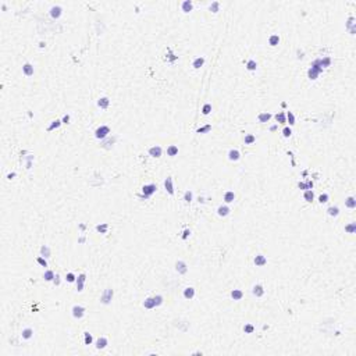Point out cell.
<instances>
[{
    "label": "cell",
    "mask_w": 356,
    "mask_h": 356,
    "mask_svg": "<svg viewBox=\"0 0 356 356\" xmlns=\"http://www.w3.org/2000/svg\"><path fill=\"white\" fill-rule=\"evenodd\" d=\"M156 191H157V187L154 184H146L142 187V195H139V198L148 199V198H150L152 195H154Z\"/></svg>",
    "instance_id": "1"
},
{
    "label": "cell",
    "mask_w": 356,
    "mask_h": 356,
    "mask_svg": "<svg viewBox=\"0 0 356 356\" xmlns=\"http://www.w3.org/2000/svg\"><path fill=\"white\" fill-rule=\"evenodd\" d=\"M109 134H110V127L107 125H100L96 128L95 131V138L96 139H100V141H103V139H106L109 136Z\"/></svg>",
    "instance_id": "2"
},
{
    "label": "cell",
    "mask_w": 356,
    "mask_h": 356,
    "mask_svg": "<svg viewBox=\"0 0 356 356\" xmlns=\"http://www.w3.org/2000/svg\"><path fill=\"white\" fill-rule=\"evenodd\" d=\"M113 296H114V291L111 288H107V289H104L102 296H100V302L103 305H110L111 301H113Z\"/></svg>",
    "instance_id": "3"
},
{
    "label": "cell",
    "mask_w": 356,
    "mask_h": 356,
    "mask_svg": "<svg viewBox=\"0 0 356 356\" xmlns=\"http://www.w3.org/2000/svg\"><path fill=\"white\" fill-rule=\"evenodd\" d=\"M85 312H86V309L84 306H81V305H75L73 307V316L75 319H82L85 316Z\"/></svg>",
    "instance_id": "4"
},
{
    "label": "cell",
    "mask_w": 356,
    "mask_h": 356,
    "mask_svg": "<svg viewBox=\"0 0 356 356\" xmlns=\"http://www.w3.org/2000/svg\"><path fill=\"white\" fill-rule=\"evenodd\" d=\"M85 281H86V274L85 273H82V274H79V276L77 277V281H75V284H77V291L78 292H82L84 291V284Z\"/></svg>",
    "instance_id": "5"
},
{
    "label": "cell",
    "mask_w": 356,
    "mask_h": 356,
    "mask_svg": "<svg viewBox=\"0 0 356 356\" xmlns=\"http://www.w3.org/2000/svg\"><path fill=\"white\" fill-rule=\"evenodd\" d=\"M253 263L256 264L257 267H263V266L267 264V257L264 256V255H256L255 259H253Z\"/></svg>",
    "instance_id": "6"
},
{
    "label": "cell",
    "mask_w": 356,
    "mask_h": 356,
    "mask_svg": "<svg viewBox=\"0 0 356 356\" xmlns=\"http://www.w3.org/2000/svg\"><path fill=\"white\" fill-rule=\"evenodd\" d=\"M164 189L167 191L169 195H174V185H172V178L167 177L164 180Z\"/></svg>",
    "instance_id": "7"
},
{
    "label": "cell",
    "mask_w": 356,
    "mask_h": 356,
    "mask_svg": "<svg viewBox=\"0 0 356 356\" xmlns=\"http://www.w3.org/2000/svg\"><path fill=\"white\" fill-rule=\"evenodd\" d=\"M230 211H231V209H230L228 205H221V206L217 207V214L220 216V217H226V216H228L230 214Z\"/></svg>",
    "instance_id": "8"
},
{
    "label": "cell",
    "mask_w": 356,
    "mask_h": 356,
    "mask_svg": "<svg viewBox=\"0 0 356 356\" xmlns=\"http://www.w3.org/2000/svg\"><path fill=\"white\" fill-rule=\"evenodd\" d=\"M161 153H163V150H161V148L159 145H154V146H152V148H149V154L152 157L159 159V157L161 156Z\"/></svg>",
    "instance_id": "9"
},
{
    "label": "cell",
    "mask_w": 356,
    "mask_h": 356,
    "mask_svg": "<svg viewBox=\"0 0 356 356\" xmlns=\"http://www.w3.org/2000/svg\"><path fill=\"white\" fill-rule=\"evenodd\" d=\"M107 345H109V341H107V338L106 337H99L95 342L96 349H104Z\"/></svg>",
    "instance_id": "10"
},
{
    "label": "cell",
    "mask_w": 356,
    "mask_h": 356,
    "mask_svg": "<svg viewBox=\"0 0 356 356\" xmlns=\"http://www.w3.org/2000/svg\"><path fill=\"white\" fill-rule=\"evenodd\" d=\"M241 159V153L238 149H230L228 150V160L231 161H238Z\"/></svg>",
    "instance_id": "11"
},
{
    "label": "cell",
    "mask_w": 356,
    "mask_h": 356,
    "mask_svg": "<svg viewBox=\"0 0 356 356\" xmlns=\"http://www.w3.org/2000/svg\"><path fill=\"white\" fill-rule=\"evenodd\" d=\"M175 270L180 274H185V273L188 271V266H187V263H185L184 260H178L175 263Z\"/></svg>",
    "instance_id": "12"
},
{
    "label": "cell",
    "mask_w": 356,
    "mask_h": 356,
    "mask_svg": "<svg viewBox=\"0 0 356 356\" xmlns=\"http://www.w3.org/2000/svg\"><path fill=\"white\" fill-rule=\"evenodd\" d=\"M252 294L256 296V298H262L264 295V288L262 287L260 284H256V285H253L252 288Z\"/></svg>",
    "instance_id": "13"
},
{
    "label": "cell",
    "mask_w": 356,
    "mask_h": 356,
    "mask_svg": "<svg viewBox=\"0 0 356 356\" xmlns=\"http://www.w3.org/2000/svg\"><path fill=\"white\" fill-rule=\"evenodd\" d=\"M63 14V8L60 7V6H53V7L50 8V16L53 17V18H60Z\"/></svg>",
    "instance_id": "14"
},
{
    "label": "cell",
    "mask_w": 356,
    "mask_h": 356,
    "mask_svg": "<svg viewBox=\"0 0 356 356\" xmlns=\"http://www.w3.org/2000/svg\"><path fill=\"white\" fill-rule=\"evenodd\" d=\"M34 65L31 64V63H25V64L22 65V73L27 75V77H32L34 75Z\"/></svg>",
    "instance_id": "15"
},
{
    "label": "cell",
    "mask_w": 356,
    "mask_h": 356,
    "mask_svg": "<svg viewBox=\"0 0 356 356\" xmlns=\"http://www.w3.org/2000/svg\"><path fill=\"white\" fill-rule=\"evenodd\" d=\"M273 114H270V113H267V111H263V113H260V114L257 115V120H259V123H268L270 120H271Z\"/></svg>",
    "instance_id": "16"
},
{
    "label": "cell",
    "mask_w": 356,
    "mask_h": 356,
    "mask_svg": "<svg viewBox=\"0 0 356 356\" xmlns=\"http://www.w3.org/2000/svg\"><path fill=\"white\" fill-rule=\"evenodd\" d=\"M195 294L196 292H195V288L193 287H187L184 289V298L185 299H189V301H191V299L195 298Z\"/></svg>",
    "instance_id": "17"
},
{
    "label": "cell",
    "mask_w": 356,
    "mask_h": 356,
    "mask_svg": "<svg viewBox=\"0 0 356 356\" xmlns=\"http://www.w3.org/2000/svg\"><path fill=\"white\" fill-rule=\"evenodd\" d=\"M192 8H193V3H192L191 0H184L182 4H181V10H182L184 13L192 11Z\"/></svg>",
    "instance_id": "18"
},
{
    "label": "cell",
    "mask_w": 356,
    "mask_h": 356,
    "mask_svg": "<svg viewBox=\"0 0 356 356\" xmlns=\"http://www.w3.org/2000/svg\"><path fill=\"white\" fill-rule=\"evenodd\" d=\"M303 199L306 200L307 203H312L314 200V193H313V189H306L303 192Z\"/></svg>",
    "instance_id": "19"
},
{
    "label": "cell",
    "mask_w": 356,
    "mask_h": 356,
    "mask_svg": "<svg viewBox=\"0 0 356 356\" xmlns=\"http://www.w3.org/2000/svg\"><path fill=\"white\" fill-rule=\"evenodd\" d=\"M97 106H99L100 109H107L109 106H110V99H109V97H106V96L100 97V99L97 100Z\"/></svg>",
    "instance_id": "20"
},
{
    "label": "cell",
    "mask_w": 356,
    "mask_h": 356,
    "mask_svg": "<svg viewBox=\"0 0 356 356\" xmlns=\"http://www.w3.org/2000/svg\"><path fill=\"white\" fill-rule=\"evenodd\" d=\"M234 200H235V193H234V191H227L226 193H224V202H226V205L232 203Z\"/></svg>",
    "instance_id": "21"
},
{
    "label": "cell",
    "mask_w": 356,
    "mask_h": 356,
    "mask_svg": "<svg viewBox=\"0 0 356 356\" xmlns=\"http://www.w3.org/2000/svg\"><path fill=\"white\" fill-rule=\"evenodd\" d=\"M143 307L145 309H154L156 307V302H154V298H146L145 302H143Z\"/></svg>",
    "instance_id": "22"
},
{
    "label": "cell",
    "mask_w": 356,
    "mask_h": 356,
    "mask_svg": "<svg viewBox=\"0 0 356 356\" xmlns=\"http://www.w3.org/2000/svg\"><path fill=\"white\" fill-rule=\"evenodd\" d=\"M230 295L234 301H241V299L244 298V292H242L241 289H232Z\"/></svg>",
    "instance_id": "23"
},
{
    "label": "cell",
    "mask_w": 356,
    "mask_h": 356,
    "mask_svg": "<svg viewBox=\"0 0 356 356\" xmlns=\"http://www.w3.org/2000/svg\"><path fill=\"white\" fill-rule=\"evenodd\" d=\"M274 118H276L277 124H285L287 123V115H285V113H283V111L277 113V114L274 115Z\"/></svg>",
    "instance_id": "24"
},
{
    "label": "cell",
    "mask_w": 356,
    "mask_h": 356,
    "mask_svg": "<svg viewBox=\"0 0 356 356\" xmlns=\"http://www.w3.org/2000/svg\"><path fill=\"white\" fill-rule=\"evenodd\" d=\"M21 337L24 338V340H31L32 337H34V330L32 328H24L22 330V333H21Z\"/></svg>",
    "instance_id": "25"
},
{
    "label": "cell",
    "mask_w": 356,
    "mask_h": 356,
    "mask_svg": "<svg viewBox=\"0 0 356 356\" xmlns=\"http://www.w3.org/2000/svg\"><path fill=\"white\" fill-rule=\"evenodd\" d=\"M178 154V146L177 145H170L169 148H167V156L170 157H174Z\"/></svg>",
    "instance_id": "26"
},
{
    "label": "cell",
    "mask_w": 356,
    "mask_h": 356,
    "mask_svg": "<svg viewBox=\"0 0 356 356\" xmlns=\"http://www.w3.org/2000/svg\"><path fill=\"white\" fill-rule=\"evenodd\" d=\"M203 64H205V57H196L195 60H193V63H192V67L193 68H200V67H203Z\"/></svg>",
    "instance_id": "27"
},
{
    "label": "cell",
    "mask_w": 356,
    "mask_h": 356,
    "mask_svg": "<svg viewBox=\"0 0 356 356\" xmlns=\"http://www.w3.org/2000/svg\"><path fill=\"white\" fill-rule=\"evenodd\" d=\"M345 206L349 207V209H355L356 207V199L353 198V196L346 198V199H345Z\"/></svg>",
    "instance_id": "28"
},
{
    "label": "cell",
    "mask_w": 356,
    "mask_h": 356,
    "mask_svg": "<svg viewBox=\"0 0 356 356\" xmlns=\"http://www.w3.org/2000/svg\"><path fill=\"white\" fill-rule=\"evenodd\" d=\"M245 67H246V70L248 71H256V68H257V63L255 61V60H248L246 61V64H245Z\"/></svg>",
    "instance_id": "29"
},
{
    "label": "cell",
    "mask_w": 356,
    "mask_h": 356,
    "mask_svg": "<svg viewBox=\"0 0 356 356\" xmlns=\"http://www.w3.org/2000/svg\"><path fill=\"white\" fill-rule=\"evenodd\" d=\"M244 142H245V145H253L256 142V136L253 134H246L245 138H244Z\"/></svg>",
    "instance_id": "30"
},
{
    "label": "cell",
    "mask_w": 356,
    "mask_h": 356,
    "mask_svg": "<svg viewBox=\"0 0 356 356\" xmlns=\"http://www.w3.org/2000/svg\"><path fill=\"white\" fill-rule=\"evenodd\" d=\"M109 230V224H106V223H102V224H97L96 226V231L100 234H106Z\"/></svg>",
    "instance_id": "31"
},
{
    "label": "cell",
    "mask_w": 356,
    "mask_h": 356,
    "mask_svg": "<svg viewBox=\"0 0 356 356\" xmlns=\"http://www.w3.org/2000/svg\"><path fill=\"white\" fill-rule=\"evenodd\" d=\"M327 213H328V216H331V217H337V216L340 214V209H338L337 206H331L327 209Z\"/></svg>",
    "instance_id": "32"
},
{
    "label": "cell",
    "mask_w": 356,
    "mask_h": 356,
    "mask_svg": "<svg viewBox=\"0 0 356 356\" xmlns=\"http://www.w3.org/2000/svg\"><path fill=\"white\" fill-rule=\"evenodd\" d=\"M280 43V36L278 35H271L270 38H268V45L270 46H277Z\"/></svg>",
    "instance_id": "33"
},
{
    "label": "cell",
    "mask_w": 356,
    "mask_h": 356,
    "mask_svg": "<svg viewBox=\"0 0 356 356\" xmlns=\"http://www.w3.org/2000/svg\"><path fill=\"white\" fill-rule=\"evenodd\" d=\"M61 124H63L61 120H53V121H52V124H50V125L47 127V131H53V130H56V128H58V127L61 125Z\"/></svg>",
    "instance_id": "34"
},
{
    "label": "cell",
    "mask_w": 356,
    "mask_h": 356,
    "mask_svg": "<svg viewBox=\"0 0 356 356\" xmlns=\"http://www.w3.org/2000/svg\"><path fill=\"white\" fill-rule=\"evenodd\" d=\"M54 277H56V274H54V271H52V270H46V271H45V274H43V278H45V281H53Z\"/></svg>",
    "instance_id": "35"
},
{
    "label": "cell",
    "mask_w": 356,
    "mask_h": 356,
    "mask_svg": "<svg viewBox=\"0 0 356 356\" xmlns=\"http://www.w3.org/2000/svg\"><path fill=\"white\" fill-rule=\"evenodd\" d=\"M345 231L348 234H355L356 232V223L352 221V223H349L348 226H345Z\"/></svg>",
    "instance_id": "36"
},
{
    "label": "cell",
    "mask_w": 356,
    "mask_h": 356,
    "mask_svg": "<svg viewBox=\"0 0 356 356\" xmlns=\"http://www.w3.org/2000/svg\"><path fill=\"white\" fill-rule=\"evenodd\" d=\"M210 131H211V125L207 124V125H205V127L198 128V130H196V134H207V132H210Z\"/></svg>",
    "instance_id": "37"
},
{
    "label": "cell",
    "mask_w": 356,
    "mask_h": 356,
    "mask_svg": "<svg viewBox=\"0 0 356 356\" xmlns=\"http://www.w3.org/2000/svg\"><path fill=\"white\" fill-rule=\"evenodd\" d=\"M92 342H93L92 334H89L88 331H86V333H84V344H85V345H91Z\"/></svg>",
    "instance_id": "38"
},
{
    "label": "cell",
    "mask_w": 356,
    "mask_h": 356,
    "mask_svg": "<svg viewBox=\"0 0 356 356\" xmlns=\"http://www.w3.org/2000/svg\"><path fill=\"white\" fill-rule=\"evenodd\" d=\"M210 113H211V104H210V103L203 104V107H202V114H203V115H209Z\"/></svg>",
    "instance_id": "39"
},
{
    "label": "cell",
    "mask_w": 356,
    "mask_h": 356,
    "mask_svg": "<svg viewBox=\"0 0 356 356\" xmlns=\"http://www.w3.org/2000/svg\"><path fill=\"white\" fill-rule=\"evenodd\" d=\"M192 199H193V193H192V191H185V193H184V200L187 203H191L192 202Z\"/></svg>",
    "instance_id": "40"
},
{
    "label": "cell",
    "mask_w": 356,
    "mask_h": 356,
    "mask_svg": "<svg viewBox=\"0 0 356 356\" xmlns=\"http://www.w3.org/2000/svg\"><path fill=\"white\" fill-rule=\"evenodd\" d=\"M40 255H42L43 257H50V249L47 245H43L42 248H40Z\"/></svg>",
    "instance_id": "41"
},
{
    "label": "cell",
    "mask_w": 356,
    "mask_h": 356,
    "mask_svg": "<svg viewBox=\"0 0 356 356\" xmlns=\"http://www.w3.org/2000/svg\"><path fill=\"white\" fill-rule=\"evenodd\" d=\"M285 115H287V123H289V127L294 125V124H295V115H294V113H292V111H288Z\"/></svg>",
    "instance_id": "42"
},
{
    "label": "cell",
    "mask_w": 356,
    "mask_h": 356,
    "mask_svg": "<svg viewBox=\"0 0 356 356\" xmlns=\"http://www.w3.org/2000/svg\"><path fill=\"white\" fill-rule=\"evenodd\" d=\"M307 75H309V78H310V79H317V77H319V73H317V71H316V70H314V68H312V67H310V68H309V71H307Z\"/></svg>",
    "instance_id": "43"
},
{
    "label": "cell",
    "mask_w": 356,
    "mask_h": 356,
    "mask_svg": "<svg viewBox=\"0 0 356 356\" xmlns=\"http://www.w3.org/2000/svg\"><path fill=\"white\" fill-rule=\"evenodd\" d=\"M65 281H67V283H75V281H77V277H75V274H74V273H67V276H65Z\"/></svg>",
    "instance_id": "44"
},
{
    "label": "cell",
    "mask_w": 356,
    "mask_h": 356,
    "mask_svg": "<svg viewBox=\"0 0 356 356\" xmlns=\"http://www.w3.org/2000/svg\"><path fill=\"white\" fill-rule=\"evenodd\" d=\"M210 11H213V13H217L218 10H220V1H213V3L210 4Z\"/></svg>",
    "instance_id": "45"
},
{
    "label": "cell",
    "mask_w": 356,
    "mask_h": 356,
    "mask_svg": "<svg viewBox=\"0 0 356 356\" xmlns=\"http://www.w3.org/2000/svg\"><path fill=\"white\" fill-rule=\"evenodd\" d=\"M283 135L285 136V138H289L292 135V130H291V127H284V130H283Z\"/></svg>",
    "instance_id": "46"
},
{
    "label": "cell",
    "mask_w": 356,
    "mask_h": 356,
    "mask_svg": "<svg viewBox=\"0 0 356 356\" xmlns=\"http://www.w3.org/2000/svg\"><path fill=\"white\" fill-rule=\"evenodd\" d=\"M244 331H245V334H252L255 331V327L252 324H245L244 325Z\"/></svg>",
    "instance_id": "47"
},
{
    "label": "cell",
    "mask_w": 356,
    "mask_h": 356,
    "mask_svg": "<svg viewBox=\"0 0 356 356\" xmlns=\"http://www.w3.org/2000/svg\"><path fill=\"white\" fill-rule=\"evenodd\" d=\"M36 262H38L42 267H47V262H46V257H43V256H39V257H36Z\"/></svg>",
    "instance_id": "48"
},
{
    "label": "cell",
    "mask_w": 356,
    "mask_h": 356,
    "mask_svg": "<svg viewBox=\"0 0 356 356\" xmlns=\"http://www.w3.org/2000/svg\"><path fill=\"white\" fill-rule=\"evenodd\" d=\"M328 198H330V196H328V193H322V195L319 196V202H320V203H322V205H323V203L328 202Z\"/></svg>",
    "instance_id": "49"
},
{
    "label": "cell",
    "mask_w": 356,
    "mask_h": 356,
    "mask_svg": "<svg viewBox=\"0 0 356 356\" xmlns=\"http://www.w3.org/2000/svg\"><path fill=\"white\" fill-rule=\"evenodd\" d=\"M320 61H322V65H323V68H324V67H328V65L331 64V58L324 57V58H320Z\"/></svg>",
    "instance_id": "50"
},
{
    "label": "cell",
    "mask_w": 356,
    "mask_h": 356,
    "mask_svg": "<svg viewBox=\"0 0 356 356\" xmlns=\"http://www.w3.org/2000/svg\"><path fill=\"white\" fill-rule=\"evenodd\" d=\"M154 298V302H156V307L160 306L161 303H163V301H164V298L161 296V295H156V296H153Z\"/></svg>",
    "instance_id": "51"
},
{
    "label": "cell",
    "mask_w": 356,
    "mask_h": 356,
    "mask_svg": "<svg viewBox=\"0 0 356 356\" xmlns=\"http://www.w3.org/2000/svg\"><path fill=\"white\" fill-rule=\"evenodd\" d=\"M353 21H355V18H353V17H351V18L348 19V22H346V29H349V28H352L353 25H355V22H353Z\"/></svg>",
    "instance_id": "52"
},
{
    "label": "cell",
    "mask_w": 356,
    "mask_h": 356,
    "mask_svg": "<svg viewBox=\"0 0 356 356\" xmlns=\"http://www.w3.org/2000/svg\"><path fill=\"white\" fill-rule=\"evenodd\" d=\"M189 235H191V231L187 228V230H184V232H182V237H181V238H182V239L185 241V239H188V237H189Z\"/></svg>",
    "instance_id": "53"
},
{
    "label": "cell",
    "mask_w": 356,
    "mask_h": 356,
    "mask_svg": "<svg viewBox=\"0 0 356 356\" xmlns=\"http://www.w3.org/2000/svg\"><path fill=\"white\" fill-rule=\"evenodd\" d=\"M298 187H299V189H302V191H306V189H307L306 182H299Z\"/></svg>",
    "instance_id": "54"
},
{
    "label": "cell",
    "mask_w": 356,
    "mask_h": 356,
    "mask_svg": "<svg viewBox=\"0 0 356 356\" xmlns=\"http://www.w3.org/2000/svg\"><path fill=\"white\" fill-rule=\"evenodd\" d=\"M61 121H63V124H68V123H70V115H68V114H65L64 117H63Z\"/></svg>",
    "instance_id": "55"
},
{
    "label": "cell",
    "mask_w": 356,
    "mask_h": 356,
    "mask_svg": "<svg viewBox=\"0 0 356 356\" xmlns=\"http://www.w3.org/2000/svg\"><path fill=\"white\" fill-rule=\"evenodd\" d=\"M306 185H307V189H313V181L307 180L306 181Z\"/></svg>",
    "instance_id": "56"
},
{
    "label": "cell",
    "mask_w": 356,
    "mask_h": 356,
    "mask_svg": "<svg viewBox=\"0 0 356 356\" xmlns=\"http://www.w3.org/2000/svg\"><path fill=\"white\" fill-rule=\"evenodd\" d=\"M53 283L56 284V285H58V284H60V276H58V274H56V277H54V280H53Z\"/></svg>",
    "instance_id": "57"
},
{
    "label": "cell",
    "mask_w": 356,
    "mask_h": 356,
    "mask_svg": "<svg viewBox=\"0 0 356 356\" xmlns=\"http://www.w3.org/2000/svg\"><path fill=\"white\" fill-rule=\"evenodd\" d=\"M277 128H278V124H274V125L270 127V131H276Z\"/></svg>",
    "instance_id": "58"
},
{
    "label": "cell",
    "mask_w": 356,
    "mask_h": 356,
    "mask_svg": "<svg viewBox=\"0 0 356 356\" xmlns=\"http://www.w3.org/2000/svg\"><path fill=\"white\" fill-rule=\"evenodd\" d=\"M14 177H16V172H11V174H8L7 175V178L8 180H11V178H14Z\"/></svg>",
    "instance_id": "59"
},
{
    "label": "cell",
    "mask_w": 356,
    "mask_h": 356,
    "mask_svg": "<svg viewBox=\"0 0 356 356\" xmlns=\"http://www.w3.org/2000/svg\"><path fill=\"white\" fill-rule=\"evenodd\" d=\"M31 166H32V161H28V163H27V169H31Z\"/></svg>",
    "instance_id": "60"
}]
</instances>
